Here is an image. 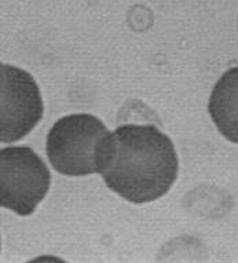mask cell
<instances>
[{"label": "cell", "mask_w": 238, "mask_h": 263, "mask_svg": "<svg viewBox=\"0 0 238 263\" xmlns=\"http://www.w3.org/2000/svg\"><path fill=\"white\" fill-rule=\"evenodd\" d=\"M173 142L156 125L124 124L109 139L102 179L109 189L134 204L163 197L177 178Z\"/></svg>", "instance_id": "obj_1"}, {"label": "cell", "mask_w": 238, "mask_h": 263, "mask_svg": "<svg viewBox=\"0 0 238 263\" xmlns=\"http://www.w3.org/2000/svg\"><path fill=\"white\" fill-rule=\"evenodd\" d=\"M110 135L101 119L88 113L61 117L47 135L50 164L66 177L101 174Z\"/></svg>", "instance_id": "obj_2"}, {"label": "cell", "mask_w": 238, "mask_h": 263, "mask_svg": "<svg viewBox=\"0 0 238 263\" xmlns=\"http://www.w3.org/2000/svg\"><path fill=\"white\" fill-rule=\"evenodd\" d=\"M0 181L2 207L28 216L47 196L51 175L31 147L9 146L0 151Z\"/></svg>", "instance_id": "obj_3"}, {"label": "cell", "mask_w": 238, "mask_h": 263, "mask_svg": "<svg viewBox=\"0 0 238 263\" xmlns=\"http://www.w3.org/2000/svg\"><path fill=\"white\" fill-rule=\"evenodd\" d=\"M0 141L17 142L31 133L43 117L40 88L26 70L2 64Z\"/></svg>", "instance_id": "obj_4"}, {"label": "cell", "mask_w": 238, "mask_h": 263, "mask_svg": "<svg viewBox=\"0 0 238 263\" xmlns=\"http://www.w3.org/2000/svg\"><path fill=\"white\" fill-rule=\"evenodd\" d=\"M208 112L219 133L238 143V68L226 70L213 86Z\"/></svg>", "instance_id": "obj_5"}]
</instances>
